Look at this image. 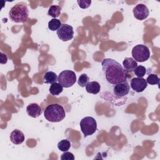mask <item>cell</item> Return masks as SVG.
Segmentation results:
<instances>
[{
	"mask_svg": "<svg viewBox=\"0 0 160 160\" xmlns=\"http://www.w3.org/2000/svg\"><path fill=\"white\" fill-rule=\"evenodd\" d=\"M102 69L106 81L111 84H116L126 81L128 72L122 65L114 59H104L102 62Z\"/></svg>",
	"mask_w": 160,
	"mask_h": 160,
	"instance_id": "cell-1",
	"label": "cell"
},
{
	"mask_svg": "<svg viewBox=\"0 0 160 160\" xmlns=\"http://www.w3.org/2000/svg\"><path fill=\"white\" fill-rule=\"evenodd\" d=\"M44 116L48 121L58 122L64 119L66 116V112L62 106L59 104H52L45 109Z\"/></svg>",
	"mask_w": 160,
	"mask_h": 160,
	"instance_id": "cell-2",
	"label": "cell"
},
{
	"mask_svg": "<svg viewBox=\"0 0 160 160\" xmlns=\"http://www.w3.org/2000/svg\"><path fill=\"white\" fill-rule=\"evenodd\" d=\"M9 16L11 20L16 23L25 22L29 16V10L26 4L18 3L10 10Z\"/></svg>",
	"mask_w": 160,
	"mask_h": 160,
	"instance_id": "cell-3",
	"label": "cell"
},
{
	"mask_svg": "<svg viewBox=\"0 0 160 160\" xmlns=\"http://www.w3.org/2000/svg\"><path fill=\"white\" fill-rule=\"evenodd\" d=\"M80 127L84 137L93 134L97 129V122L95 119L91 116L82 118L80 121Z\"/></svg>",
	"mask_w": 160,
	"mask_h": 160,
	"instance_id": "cell-4",
	"label": "cell"
},
{
	"mask_svg": "<svg viewBox=\"0 0 160 160\" xmlns=\"http://www.w3.org/2000/svg\"><path fill=\"white\" fill-rule=\"evenodd\" d=\"M132 56L136 62H144L149 58L150 51L145 45L138 44L132 48Z\"/></svg>",
	"mask_w": 160,
	"mask_h": 160,
	"instance_id": "cell-5",
	"label": "cell"
},
{
	"mask_svg": "<svg viewBox=\"0 0 160 160\" xmlns=\"http://www.w3.org/2000/svg\"><path fill=\"white\" fill-rule=\"evenodd\" d=\"M58 81L63 88H69L76 82V75L71 70H64L59 73Z\"/></svg>",
	"mask_w": 160,
	"mask_h": 160,
	"instance_id": "cell-6",
	"label": "cell"
},
{
	"mask_svg": "<svg viewBox=\"0 0 160 160\" xmlns=\"http://www.w3.org/2000/svg\"><path fill=\"white\" fill-rule=\"evenodd\" d=\"M57 35L60 40L62 41H68L73 38V28L71 26L68 24H62L60 28L57 30Z\"/></svg>",
	"mask_w": 160,
	"mask_h": 160,
	"instance_id": "cell-7",
	"label": "cell"
},
{
	"mask_svg": "<svg viewBox=\"0 0 160 160\" xmlns=\"http://www.w3.org/2000/svg\"><path fill=\"white\" fill-rule=\"evenodd\" d=\"M130 90V86L127 81L115 84L113 88V94L116 98H122L127 95Z\"/></svg>",
	"mask_w": 160,
	"mask_h": 160,
	"instance_id": "cell-8",
	"label": "cell"
},
{
	"mask_svg": "<svg viewBox=\"0 0 160 160\" xmlns=\"http://www.w3.org/2000/svg\"><path fill=\"white\" fill-rule=\"evenodd\" d=\"M134 16L138 20H144L149 16V9L148 7L144 4H138L132 10Z\"/></svg>",
	"mask_w": 160,
	"mask_h": 160,
	"instance_id": "cell-9",
	"label": "cell"
},
{
	"mask_svg": "<svg viewBox=\"0 0 160 160\" xmlns=\"http://www.w3.org/2000/svg\"><path fill=\"white\" fill-rule=\"evenodd\" d=\"M131 88L137 92H141L148 86V83L145 79L142 78H134L131 81Z\"/></svg>",
	"mask_w": 160,
	"mask_h": 160,
	"instance_id": "cell-10",
	"label": "cell"
},
{
	"mask_svg": "<svg viewBox=\"0 0 160 160\" xmlns=\"http://www.w3.org/2000/svg\"><path fill=\"white\" fill-rule=\"evenodd\" d=\"M26 112L29 116L33 118H36L41 114L42 109L38 104L31 103L27 106Z\"/></svg>",
	"mask_w": 160,
	"mask_h": 160,
	"instance_id": "cell-11",
	"label": "cell"
},
{
	"mask_svg": "<svg viewBox=\"0 0 160 160\" xmlns=\"http://www.w3.org/2000/svg\"><path fill=\"white\" fill-rule=\"evenodd\" d=\"M10 140L14 144H20L24 141V135L21 131L14 129L10 134Z\"/></svg>",
	"mask_w": 160,
	"mask_h": 160,
	"instance_id": "cell-12",
	"label": "cell"
},
{
	"mask_svg": "<svg viewBox=\"0 0 160 160\" xmlns=\"http://www.w3.org/2000/svg\"><path fill=\"white\" fill-rule=\"evenodd\" d=\"M122 65L126 70L132 71L138 66V63L132 58H125L122 62Z\"/></svg>",
	"mask_w": 160,
	"mask_h": 160,
	"instance_id": "cell-13",
	"label": "cell"
},
{
	"mask_svg": "<svg viewBox=\"0 0 160 160\" xmlns=\"http://www.w3.org/2000/svg\"><path fill=\"white\" fill-rule=\"evenodd\" d=\"M101 89V86L97 81H92L88 82L86 86V90L88 93L97 94Z\"/></svg>",
	"mask_w": 160,
	"mask_h": 160,
	"instance_id": "cell-14",
	"label": "cell"
},
{
	"mask_svg": "<svg viewBox=\"0 0 160 160\" xmlns=\"http://www.w3.org/2000/svg\"><path fill=\"white\" fill-rule=\"evenodd\" d=\"M44 81L46 84H53L57 82L58 76L56 74L52 71H48L45 73L43 77Z\"/></svg>",
	"mask_w": 160,
	"mask_h": 160,
	"instance_id": "cell-15",
	"label": "cell"
},
{
	"mask_svg": "<svg viewBox=\"0 0 160 160\" xmlns=\"http://www.w3.org/2000/svg\"><path fill=\"white\" fill-rule=\"evenodd\" d=\"M63 91V87L58 82L52 84L49 88V92L53 96H58Z\"/></svg>",
	"mask_w": 160,
	"mask_h": 160,
	"instance_id": "cell-16",
	"label": "cell"
},
{
	"mask_svg": "<svg viewBox=\"0 0 160 160\" xmlns=\"http://www.w3.org/2000/svg\"><path fill=\"white\" fill-rule=\"evenodd\" d=\"M61 8L59 6L57 5H52L50 6L48 10V14L53 18H56L59 17L61 14Z\"/></svg>",
	"mask_w": 160,
	"mask_h": 160,
	"instance_id": "cell-17",
	"label": "cell"
},
{
	"mask_svg": "<svg viewBox=\"0 0 160 160\" xmlns=\"http://www.w3.org/2000/svg\"><path fill=\"white\" fill-rule=\"evenodd\" d=\"M61 24H62L60 20L56 18H53L48 22V28L52 31H57L60 28Z\"/></svg>",
	"mask_w": 160,
	"mask_h": 160,
	"instance_id": "cell-18",
	"label": "cell"
},
{
	"mask_svg": "<svg viewBox=\"0 0 160 160\" xmlns=\"http://www.w3.org/2000/svg\"><path fill=\"white\" fill-rule=\"evenodd\" d=\"M70 147L71 142L68 139H62L60 141L58 144V148L62 152L68 151Z\"/></svg>",
	"mask_w": 160,
	"mask_h": 160,
	"instance_id": "cell-19",
	"label": "cell"
},
{
	"mask_svg": "<svg viewBox=\"0 0 160 160\" xmlns=\"http://www.w3.org/2000/svg\"><path fill=\"white\" fill-rule=\"evenodd\" d=\"M146 81L147 83L149 84L150 85H159V78H158V75L155 74H150L146 78Z\"/></svg>",
	"mask_w": 160,
	"mask_h": 160,
	"instance_id": "cell-20",
	"label": "cell"
},
{
	"mask_svg": "<svg viewBox=\"0 0 160 160\" xmlns=\"http://www.w3.org/2000/svg\"><path fill=\"white\" fill-rule=\"evenodd\" d=\"M134 73L136 76H138V78H141L145 76L146 73V68L141 65L138 66L134 70Z\"/></svg>",
	"mask_w": 160,
	"mask_h": 160,
	"instance_id": "cell-21",
	"label": "cell"
},
{
	"mask_svg": "<svg viewBox=\"0 0 160 160\" xmlns=\"http://www.w3.org/2000/svg\"><path fill=\"white\" fill-rule=\"evenodd\" d=\"M89 78L88 76L86 74H82L78 81V84L81 87H85L89 82Z\"/></svg>",
	"mask_w": 160,
	"mask_h": 160,
	"instance_id": "cell-22",
	"label": "cell"
},
{
	"mask_svg": "<svg viewBox=\"0 0 160 160\" xmlns=\"http://www.w3.org/2000/svg\"><path fill=\"white\" fill-rule=\"evenodd\" d=\"M79 6L82 9H86L89 8L91 4V0H80L77 1Z\"/></svg>",
	"mask_w": 160,
	"mask_h": 160,
	"instance_id": "cell-23",
	"label": "cell"
},
{
	"mask_svg": "<svg viewBox=\"0 0 160 160\" xmlns=\"http://www.w3.org/2000/svg\"><path fill=\"white\" fill-rule=\"evenodd\" d=\"M61 160H74V156L72 153L70 152L65 151L64 153L61 154Z\"/></svg>",
	"mask_w": 160,
	"mask_h": 160,
	"instance_id": "cell-24",
	"label": "cell"
},
{
	"mask_svg": "<svg viewBox=\"0 0 160 160\" xmlns=\"http://www.w3.org/2000/svg\"><path fill=\"white\" fill-rule=\"evenodd\" d=\"M8 61V57L6 54H4L2 52H1V60L0 62L1 64H6Z\"/></svg>",
	"mask_w": 160,
	"mask_h": 160,
	"instance_id": "cell-25",
	"label": "cell"
}]
</instances>
